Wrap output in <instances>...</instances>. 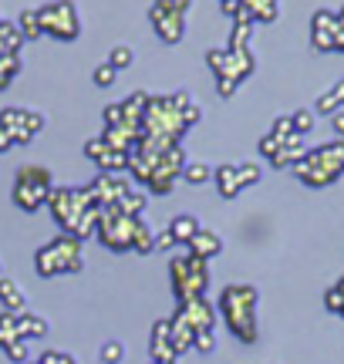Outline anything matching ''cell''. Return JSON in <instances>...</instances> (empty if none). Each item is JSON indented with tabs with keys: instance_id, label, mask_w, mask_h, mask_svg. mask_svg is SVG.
Returning <instances> with one entry per match:
<instances>
[{
	"instance_id": "10",
	"label": "cell",
	"mask_w": 344,
	"mask_h": 364,
	"mask_svg": "<svg viewBox=\"0 0 344 364\" xmlns=\"http://www.w3.org/2000/svg\"><path fill=\"white\" fill-rule=\"evenodd\" d=\"M334 38H338V14L318 11L311 17V44L318 51H334Z\"/></svg>"
},
{
	"instance_id": "18",
	"label": "cell",
	"mask_w": 344,
	"mask_h": 364,
	"mask_svg": "<svg viewBox=\"0 0 344 364\" xmlns=\"http://www.w3.org/2000/svg\"><path fill=\"white\" fill-rule=\"evenodd\" d=\"M17 327H21V338H44L48 334V321L38 314H21Z\"/></svg>"
},
{
	"instance_id": "20",
	"label": "cell",
	"mask_w": 344,
	"mask_h": 364,
	"mask_svg": "<svg viewBox=\"0 0 344 364\" xmlns=\"http://www.w3.org/2000/svg\"><path fill=\"white\" fill-rule=\"evenodd\" d=\"M146 193H139V189H129V193L119 199V209L125 213V216H142L146 213Z\"/></svg>"
},
{
	"instance_id": "36",
	"label": "cell",
	"mask_w": 344,
	"mask_h": 364,
	"mask_svg": "<svg viewBox=\"0 0 344 364\" xmlns=\"http://www.w3.org/2000/svg\"><path fill=\"white\" fill-rule=\"evenodd\" d=\"M4 351H7V358H11V361H17V364L27 361V344H24V341H14L11 348H4Z\"/></svg>"
},
{
	"instance_id": "34",
	"label": "cell",
	"mask_w": 344,
	"mask_h": 364,
	"mask_svg": "<svg viewBox=\"0 0 344 364\" xmlns=\"http://www.w3.org/2000/svg\"><path fill=\"white\" fill-rule=\"evenodd\" d=\"M280 152V139H274V135H264L260 139V156L264 159H274Z\"/></svg>"
},
{
	"instance_id": "24",
	"label": "cell",
	"mask_w": 344,
	"mask_h": 364,
	"mask_svg": "<svg viewBox=\"0 0 344 364\" xmlns=\"http://www.w3.org/2000/svg\"><path fill=\"white\" fill-rule=\"evenodd\" d=\"M183 179L189 182V186H203V182L213 179V169L210 166H203V162H189L183 169Z\"/></svg>"
},
{
	"instance_id": "12",
	"label": "cell",
	"mask_w": 344,
	"mask_h": 364,
	"mask_svg": "<svg viewBox=\"0 0 344 364\" xmlns=\"http://www.w3.org/2000/svg\"><path fill=\"white\" fill-rule=\"evenodd\" d=\"M223 253V240L213 233V230H199L193 240H189V257H196V260H213V257H220Z\"/></svg>"
},
{
	"instance_id": "29",
	"label": "cell",
	"mask_w": 344,
	"mask_h": 364,
	"mask_svg": "<svg viewBox=\"0 0 344 364\" xmlns=\"http://www.w3.org/2000/svg\"><path fill=\"white\" fill-rule=\"evenodd\" d=\"M291 122H294V132H297V135H307V132L314 129V112L301 108V112H294L291 115Z\"/></svg>"
},
{
	"instance_id": "31",
	"label": "cell",
	"mask_w": 344,
	"mask_h": 364,
	"mask_svg": "<svg viewBox=\"0 0 344 364\" xmlns=\"http://www.w3.org/2000/svg\"><path fill=\"white\" fill-rule=\"evenodd\" d=\"M122 358H125V348H122L119 341H108L105 348H102V361L105 364H122Z\"/></svg>"
},
{
	"instance_id": "46",
	"label": "cell",
	"mask_w": 344,
	"mask_h": 364,
	"mask_svg": "<svg viewBox=\"0 0 344 364\" xmlns=\"http://www.w3.org/2000/svg\"><path fill=\"white\" fill-rule=\"evenodd\" d=\"M0 277H4V267H0Z\"/></svg>"
},
{
	"instance_id": "42",
	"label": "cell",
	"mask_w": 344,
	"mask_h": 364,
	"mask_svg": "<svg viewBox=\"0 0 344 364\" xmlns=\"http://www.w3.org/2000/svg\"><path fill=\"white\" fill-rule=\"evenodd\" d=\"M7 149H14V139L7 129H0V152H7Z\"/></svg>"
},
{
	"instance_id": "16",
	"label": "cell",
	"mask_w": 344,
	"mask_h": 364,
	"mask_svg": "<svg viewBox=\"0 0 344 364\" xmlns=\"http://www.w3.org/2000/svg\"><path fill=\"white\" fill-rule=\"evenodd\" d=\"M341 105H344V78L318 98V112L321 115H338V112H341Z\"/></svg>"
},
{
	"instance_id": "41",
	"label": "cell",
	"mask_w": 344,
	"mask_h": 364,
	"mask_svg": "<svg viewBox=\"0 0 344 364\" xmlns=\"http://www.w3.org/2000/svg\"><path fill=\"white\" fill-rule=\"evenodd\" d=\"M176 240H172V233L169 230H162V233H156V250H169Z\"/></svg>"
},
{
	"instance_id": "32",
	"label": "cell",
	"mask_w": 344,
	"mask_h": 364,
	"mask_svg": "<svg viewBox=\"0 0 344 364\" xmlns=\"http://www.w3.org/2000/svg\"><path fill=\"white\" fill-rule=\"evenodd\" d=\"M270 135H274V139H280V142H284L287 135H297V132H294V122H291V115L277 118V122H274V132H270Z\"/></svg>"
},
{
	"instance_id": "25",
	"label": "cell",
	"mask_w": 344,
	"mask_h": 364,
	"mask_svg": "<svg viewBox=\"0 0 344 364\" xmlns=\"http://www.w3.org/2000/svg\"><path fill=\"white\" fill-rule=\"evenodd\" d=\"M250 17L253 21H277V0H253L250 4Z\"/></svg>"
},
{
	"instance_id": "9",
	"label": "cell",
	"mask_w": 344,
	"mask_h": 364,
	"mask_svg": "<svg viewBox=\"0 0 344 364\" xmlns=\"http://www.w3.org/2000/svg\"><path fill=\"white\" fill-rule=\"evenodd\" d=\"M213 317H216V311L210 307V300L199 297V300H186V304H179V314H176L172 321H179V324H186L193 334H199V331H210L213 327Z\"/></svg>"
},
{
	"instance_id": "7",
	"label": "cell",
	"mask_w": 344,
	"mask_h": 364,
	"mask_svg": "<svg viewBox=\"0 0 344 364\" xmlns=\"http://www.w3.org/2000/svg\"><path fill=\"white\" fill-rule=\"evenodd\" d=\"M38 21L41 31L51 34L54 41H75L81 34V17L71 0H54V4L38 7Z\"/></svg>"
},
{
	"instance_id": "37",
	"label": "cell",
	"mask_w": 344,
	"mask_h": 364,
	"mask_svg": "<svg viewBox=\"0 0 344 364\" xmlns=\"http://www.w3.org/2000/svg\"><path fill=\"white\" fill-rule=\"evenodd\" d=\"M125 122V115H122V102L119 105H108L105 108V125L108 129H115V125H122Z\"/></svg>"
},
{
	"instance_id": "26",
	"label": "cell",
	"mask_w": 344,
	"mask_h": 364,
	"mask_svg": "<svg viewBox=\"0 0 344 364\" xmlns=\"http://www.w3.org/2000/svg\"><path fill=\"white\" fill-rule=\"evenodd\" d=\"M250 31H253V21H237V24H233V34H230V51H243Z\"/></svg>"
},
{
	"instance_id": "39",
	"label": "cell",
	"mask_w": 344,
	"mask_h": 364,
	"mask_svg": "<svg viewBox=\"0 0 344 364\" xmlns=\"http://www.w3.org/2000/svg\"><path fill=\"white\" fill-rule=\"evenodd\" d=\"M237 88H240V81H237V78H216V91H220L223 98H230V95H233Z\"/></svg>"
},
{
	"instance_id": "14",
	"label": "cell",
	"mask_w": 344,
	"mask_h": 364,
	"mask_svg": "<svg viewBox=\"0 0 344 364\" xmlns=\"http://www.w3.org/2000/svg\"><path fill=\"white\" fill-rule=\"evenodd\" d=\"M199 230H203V226H199V220L193 216V213H179V216L169 223L172 240H176V243H186V247H189V240H193Z\"/></svg>"
},
{
	"instance_id": "3",
	"label": "cell",
	"mask_w": 344,
	"mask_h": 364,
	"mask_svg": "<svg viewBox=\"0 0 344 364\" xmlns=\"http://www.w3.org/2000/svg\"><path fill=\"white\" fill-rule=\"evenodd\" d=\"M34 267L41 277H54V273H78L81 270V240L71 233L54 236L48 247L34 253Z\"/></svg>"
},
{
	"instance_id": "23",
	"label": "cell",
	"mask_w": 344,
	"mask_h": 364,
	"mask_svg": "<svg viewBox=\"0 0 344 364\" xmlns=\"http://www.w3.org/2000/svg\"><path fill=\"white\" fill-rule=\"evenodd\" d=\"M132 250H135V253H142V257L156 250V233H152L142 220H139V226H135V247Z\"/></svg>"
},
{
	"instance_id": "21",
	"label": "cell",
	"mask_w": 344,
	"mask_h": 364,
	"mask_svg": "<svg viewBox=\"0 0 344 364\" xmlns=\"http://www.w3.org/2000/svg\"><path fill=\"white\" fill-rule=\"evenodd\" d=\"M17 71H21V58L0 48V88H7V85H11V78L17 75Z\"/></svg>"
},
{
	"instance_id": "38",
	"label": "cell",
	"mask_w": 344,
	"mask_h": 364,
	"mask_svg": "<svg viewBox=\"0 0 344 364\" xmlns=\"http://www.w3.org/2000/svg\"><path fill=\"white\" fill-rule=\"evenodd\" d=\"M213 344H216V341H213V327L210 331H199L196 341H193V348H199V351H213Z\"/></svg>"
},
{
	"instance_id": "44",
	"label": "cell",
	"mask_w": 344,
	"mask_h": 364,
	"mask_svg": "<svg viewBox=\"0 0 344 364\" xmlns=\"http://www.w3.org/2000/svg\"><path fill=\"white\" fill-rule=\"evenodd\" d=\"M338 290H341V297H344V280H341V284H338ZM341 314H344V307H341Z\"/></svg>"
},
{
	"instance_id": "40",
	"label": "cell",
	"mask_w": 344,
	"mask_h": 364,
	"mask_svg": "<svg viewBox=\"0 0 344 364\" xmlns=\"http://www.w3.org/2000/svg\"><path fill=\"white\" fill-rule=\"evenodd\" d=\"M41 364H75L68 354H61V351H48L44 358H41Z\"/></svg>"
},
{
	"instance_id": "5",
	"label": "cell",
	"mask_w": 344,
	"mask_h": 364,
	"mask_svg": "<svg viewBox=\"0 0 344 364\" xmlns=\"http://www.w3.org/2000/svg\"><path fill=\"white\" fill-rule=\"evenodd\" d=\"M169 277H172V290H176V297L179 304L186 300H199L206 294V284H210V273H206V263L196 260V257H176L169 263Z\"/></svg>"
},
{
	"instance_id": "1",
	"label": "cell",
	"mask_w": 344,
	"mask_h": 364,
	"mask_svg": "<svg viewBox=\"0 0 344 364\" xmlns=\"http://www.w3.org/2000/svg\"><path fill=\"white\" fill-rule=\"evenodd\" d=\"M220 311H223L230 331L243 344L257 341V287L250 284H230L220 294Z\"/></svg>"
},
{
	"instance_id": "8",
	"label": "cell",
	"mask_w": 344,
	"mask_h": 364,
	"mask_svg": "<svg viewBox=\"0 0 344 364\" xmlns=\"http://www.w3.org/2000/svg\"><path fill=\"white\" fill-rule=\"evenodd\" d=\"M193 7V0H156L152 4V11H149V21L156 27V34H159L166 44H179L186 34V14Z\"/></svg>"
},
{
	"instance_id": "13",
	"label": "cell",
	"mask_w": 344,
	"mask_h": 364,
	"mask_svg": "<svg viewBox=\"0 0 344 364\" xmlns=\"http://www.w3.org/2000/svg\"><path fill=\"white\" fill-rule=\"evenodd\" d=\"M24 294H21V287H17V280H11V277H0V307L11 314H24Z\"/></svg>"
},
{
	"instance_id": "19",
	"label": "cell",
	"mask_w": 344,
	"mask_h": 364,
	"mask_svg": "<svg viewBox=\"0 0 344 364\" xmlns=\"http://www.w3.org/2000/svg\"><path fill=\"white\" fill-rule=\"evenodd\" d=\"M98 166H102V172H122L129 169V152H119V149H105L102 156H98Z\"/></svg>"
},
{
	"instance_id": "15",
	"label": "cell",
	"mask_w": 344,
	"mask_h": 364,
	"mask_svg": "<svg viewBox=\"0 0 344 364\" xmlns=\"http://www.w3.org/2000/svg\"><path fill=\"white\" fill-rule=\"evenodd\" d=\"M213 179H216V186H220V196L223 199H233V196H240V172L237 166H220V169L213 172Z\"/></svg>"
},
{
	"instance_id": "4",
	"label": "cell",
	"mask_w": 344,
	"mask_h": 364,
	"mask_svg": "<svg viewBox=\"0 0 344 364\" xmlns=\"http://www.w3.org/2000/svg\"><path fill=\"white\" fill-rule=\"evenodd\" d=\"M51 189H54V179L44 166H21L17 179H14V203L24 213H38L48 203Z\"/></svg>"
},
{
	"instance_id": "43",
	"label": "cell",
	"mask_w": 344,
	"mask_h": 364,
	"mask_svg": "<svg viewBox=\"0 0 344 364\" xmlns=\"http://www.w3.org/2000/svg\"><path fill=\"white\" fill-rule=\"evenodd\" d=\"M331 125H334V132L344 139V112H338V115H331Z\"/></svg>"
},
{
	"instance_id": "27",
	"label": "cell",
	"mask_w": 344,
	"mask_h": 364,
	"mask_svg": "<svg viewBox=\"0 0 344 364\" xmlns=\"http://www.w3.org/2000/svg\"><path fill=\"white\" fill-rule=\"evenodd\" d=\"M135 54L132 48H125V44H119V48H112V54H108V65L115 68V71H125V68H132Z\"/></svg>"
},
{
	"instance_id": "17",
	"label": "cell",
	"mask_w": 344,
	"mask_h": 364,
	"mask_svg": "<svg viewBox=\"0 0 344 364\" xmlns=\"http://www.w3.org/2000/svg\"><path fill=\"white\" fill-rule=\"evenodd\" d=\"M17 317L21 314H11V311L0 314V348H11L14 341H24L21 338V327H17Z\"/></svg>"
},
{
	"instance_id": "45",
	"label": "cell",
	"mask_w": 344,
	"mask_h": 364,
	"mask_svg": "<svg viewBox=\"0 0 344 364\" xmlns=\"http://www.w3.org/2000/svg\"><path fill=\"white\" fill-rule=\"evenodd\" d=\"M152 364H176V361H152Z\"/></svg>"
},
{
	"instance_id": "2",
	"label": "cell",
	"mask_w": 344,
	"mask_h": 364,
	"mask_svg": "<svg viewBox=\"0 0 344 364\" xmlns=\"http://www.w3.org/2000/svg\"><path fill=\"white\" fill-rule=\"evenodd\" d=\"M294 176L311 186V189H321V186H331L338 176H344V142H328L307 152L301 162H294Z\"/></svg>"
},
{
	"instance_id": "22",
	"label": "cell",
	"mask_w": 344,
	"mask_h": 364,
	"mask_svg": "<svg viewBox=\"0 0 344 364\" xmlns=\"http://www.w3.org/2000/svg\"><path fill=\"white\" fill-rule=\"evenodd\" d=\"M17 27H21V34L24 41H38L44 31H41V21H38V11H24L17 17Z\"/></svg>"
},
{
	"instance_id": "11",
	"label": "cell",
	"mask_w": 344,
	"mask_h": 364,
	"mask_svg": "<svg viewBox=\"0 0 344 364\" xmlns=\"http://www.w3.org/2000/svg\"><path fill=\"white\" fill-rule=\"evenodd\" d=\"M152 361H176V341H172V321H156L152 324Z\"/></svg>"
},
{
	"instance_id": "33",
	"label": "cell",
	"mask_w": 344,
	"mask_h": 364,
	"mask_svg": "<svg viewBox=\"0 0 344 364\" xmlns=\"http://www.w3.org/2000/svg\"><path fill=\"white\" fill-rule=\"evenodd\" d=\"M24 129L31 132V135H38V132L44 129V115H41V112H27L24 108Z\"/></svg>"
},
{
	"instance_id": "6",
	"label": "cell",
	"mask_w": 344,
	"mask_h": 364,
	"mask_svg": "<svg viewBox=\"0 0 344 364\" xmlns=\"http://www.w3.org/2000/svg\"><path fill=\"white\" fill-rule=\"evenodd\" d=\"M48 206H51L54 220L61 223V230H65V233H71V230L78 226L81 216H85L92 206H98V203H95L92 189L85 186V189H51V196H48Z\"/></svg>"
},
{
	"instance_id": "35",
	"label": "cell",
	"mask_w": 344,
	"mask_h": 364,
	"mask_svg": "<svg viewBox=\"0 0 344 364\" xmlns=\"http://www.w3.org/2000/svg\"><path fill=\"white\" fill-rule=\"evenodd\" d=\"M105 149H108V145H105V139L98 135V139H88V142H85V156H88V159H95V162H98V156H102Z\"/></svg>"
},
{
	"instance_id": "28",
	"label": "cell",
	"mask_w": 344,
	"mask_h": 364,
	"mask_svg": "<svg viewBox=\"0 0 344 364\" xmlns=\"http://www.w3.org/2000/svg\"><path fill=\"white\" fill-rule=\"evenodd\" d=\"M115 75H119V71L108 65V61H105V65H98L92 71V78H95V85H98V88H112V85H115Z\"/></svg>"
},
{
	"instance_id": "30",
	"label": "cell",
	"mask_w": 344,
	"mask_h": 364,
	"mask_svg": "<svg viewBox=\"0 0 344 364\" xmlns=\"http://www.w3.org/2000/svg\"><path fill=\"white\" fill-rule=\"evenodd\" d=\"M237 172H240V186H243V189L260 182V166H257V162H243V166H237Z\"/></svg>"
}]
</instances>
